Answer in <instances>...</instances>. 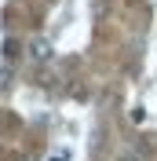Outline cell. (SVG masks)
I'll return each instance as SVG.
<instances>
[{"instance_id": "obj_1", "label": "cell", "mask_w": 157, "mask_h": 161, "mask_svg": "<svg viewBox=\"0 0 157 161\" xmlns=\"http://www.w3.org/2000/svg\"><path fill=\"white\" fill-rule=\"evenodd\" d=\"M30 59L37 62V66H44V62H51V59H55V48H51V40L37 37V40L30 44Z\"/></svg>"}, {"instance_id": "obj_2", "label": "cell", "mask_w": 157, "mask_h": 161, "mask_svg": "<svg viewBox=\"0 0 157 161\" xmlns=\"http://www.w3.org/2000/svg\"><path fill=\"white\" fill-rule=\"evenodd\" d=\"M19 55V40L11 37V40H4V59H15Z\"/></svg>"}, {"instance_id": "obj_3", "label": "cell", "mask_w": 157, "mask_h": 161, "mask_svg": "<svg viewBox=\"0 0 157 161\" xmlns=\"http://www.w3.org/2000/svg\"><path fill=\"white\" fill-rule=\"evenodd\" d=\"M132 121H135V125H143V121H146V110H143V106H135V110H132Z\"/></svg>"}, {"instance_id": "obj_4", "label": "cell", "mask_w": 157, "mask_h": 161, "mask_svg": "<svg viewBox=\"0 0 157 161\" xmlns=\"http://www.w3.org/2000/svg\"><path fill=\"white\" fill-rule=\"evenodd\" d=\"M8 84H11V70H0V92L8 88Z\"/></svg>"}, {"instance_id": "obj_5", "label": "cell", "mask_w": 157, "mask_h": 161, "mask_svg": "<svg viewBox=\"0 0 157 161\" xmlns=\"http://www.w3.org/2000/svg\"><path fill=\"white\" fill-rule=\"evenodd\" d=\"M51 161H69V150H55V154H51Z\"/></svg>"}, {"instance_id": "obj_6", "label": "cell", "mask_w": 157, "mask_h": 161, "mask_svg": "<svg viewBox=\"0 0 157 161\" xmlns=\"http://www.w3.org/2000/svg\"><path fill=\"white\" fill-rule=\"evenodd\" d=\"M121 161H139V158H121Z\"/></svg>"}]
</instances>
